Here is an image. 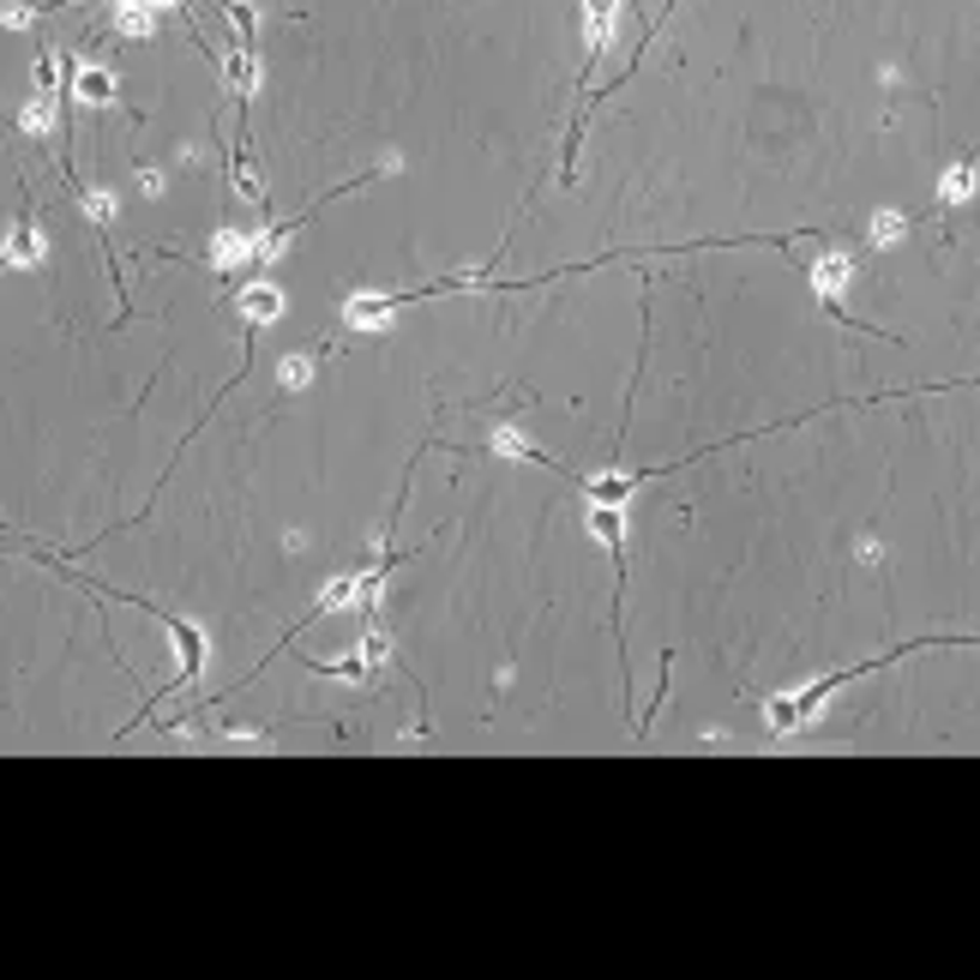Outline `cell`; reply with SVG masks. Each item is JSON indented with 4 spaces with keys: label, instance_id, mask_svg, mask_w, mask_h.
<instances>
[{
    "label": "cell",
    "instance_id": "cell-1",
    "mask_svg": "<svg viewBox=\"0 0 980 980\" xmlns=\"http://www.w3.org/2000/svg\"><path fill=\"white\" fill-rule=\"evenodd\" d=\"M974 637V632H969ZM932 644H944V637H920V644H897V650H884V656H872V662H860V667H842V674H824V680H812L806 692H794V697H770V727L776 734H794L800 722L812 716V710L824 704L830 692L842 686V680H860V674H872V667H890V662H902L909 650H932Z\"/></svg>",
    "mask_w": 980,
    "mask_h": 980
},
{
    "label": "cell",
    "instance_id": "cell-2",
    "mask_svg": "<svg viewBox=\"0 0 980 980\" xmlns=\"http://www.w3.org/2000/svg\"><path fill=\"white\" fill-rule=\"evenodd\" d=\"M42 222H37V199L24 192V205H19V222H12V235H7V247H0V271L7 265H42Z\"/></svg>",
    "mask_w": 980,
    "mask_h": 980
},
{
    "label": "cell",
    "instance_id": "cell-3",
    "mask_svg": "<svg viewBox=\"0 0 980 980\" xmlns=\"http://www.w3.org/2000/svg\"><path fill=\"white\" fill-rule=\"evenodd\" d=\"M222 79H229V97H241V109H247V97L259 91V49L254 42H229V55H222Z\"/></svg>",
    "mask_w": 980,
    "mask_h": 980
},
{
    "label": "cell",
    "instance_id": "cell-4",
    "mask_svg": "<svg viewBox=\"0 0 980 980\" xmlns=\"http://www.w3.org/2000/svg\"><path fill=\"white\" fill-rule=\"evenodd\" d=\"M397 307H404V295H349V301H344V325H349V331H379V325H392Z\"/></svg>",
    "mask_w": 980,
    "mask_h": 980
},
{
    "label": "cell",
    "instance_id": "cell-5",
    "mask_svg": "<svg viewBox=\"0 0 980 980\" xmlns=\"http://www.w3.org/2000/svg\"><path fill=\"white\" fill-rule=\"evenodd\" d=\"M590 55H584V79L602 67V55H607V42H614V19H620V0H590Z\"/></svg>",
    "mask_w": 980,
    "mask_h": 980
},
{
    "label": "cell",
    "instance_id": "cell-6",
    "mask_svg": "<svg viewBox=\"0 0 980 980\" xmlns=\"http://www.w3.org/2000/svg\"><path fill=\"white\" fill-rule=\"evenodd\" d=\"M241 307H247V331L284 319V295H277L271 284H259V277H247V284H241Z\"/></svg>",
    "mask_w": 980,
    "mask_h": 980
},
{
    "label": "cell",
    "instance_id": "cell-7",
    "mask_svg": "<svg viewBox=\"0 0 980 980\" xmlns=\"http://www.w3.org/2000/svg\"><path fill=\"white\" fill-rule=\"evenodd\" d=\"M67 79H72V97H79V102H97V109H102V102H115V72L109 67H72L67 61Z\"/></svg>",
    "mask_w": 980,
    "mask_h": 980
},
{
    "label": "cell",
    "instance_id": "cell-8",
    "mask_svg": "<svg viewBox=\"0 0 980 980\" xmlns=\"http://www.w3.org/2000/svg\"><path fill=\"white\" fill-rule=\"evenodd\" d=\"M55 115H61V91H37L31 102H24V115H19V132L24 139H49Z\"/></svg>",
    "mask_w": 980,
    "mask_h": 980
},
{
    "label": "cell",
    "instance_id": "cell-9",
    "mask_svg": "<svg viewBox=\"0 0 980 980\" xmlns=\"http://www.w3.org/2000/svg\"><path fill=\"white\" fill-rule=\"evenodd\" d=\"M115 31L121 37H151L157 31V0H115Z\"/></svg>",
    "mask_w": 980,
    "mask_h": 980
},
{
    "label": "cell",
    "instance_id": "cell-10",
    "mask_svg": "<svg viewBox=\"0 0 980 980\" xmlns=\"http://www.w3.org/2000/svg\"><path fill=\"white\" fill-rule=\"evenodd\" d=\"M325 355H331V344H314L307 355H284V362H277V385H284V392H301V385L314 379V367L325 362Z\"/></svg>",
    "mask_w": 980,
    "mask_h": 980
},
{
    "label": "cell",
    "instance_id": "cell-11",
    "mask_svg": "<svg viewBox=\"0 0 980 980\" xmlns=\"http://www.w3.org/2000/svg\"><path fill=\"white\" fill-rule=\"evenodd\" d=\"M217 12L222 19H229V31H235V42H254V7H247V0H217Z\"/></svg>",
    "mask_w": 980,
    "mask_h": 980
},
{
    "label": "cell",
    "instance_id": "cell-12",
    "mask_svg": "<svg viewBox=\"0 0 980 980\" xmlns=\"http://www.w3.org/2000/svg\"><path fill=\"white\" fill-rule=\"evenodd\" d=\"M37 19H42V7H31V0H0V24L7 31H31Z\"/></svg>",
    "mask_w": 980,
    "mask_h": 980
},
{
    "label": "cell",
    "instance_id": "cell-13",
    "mask_svg": "<svg viewBox=\"0 0 980 980\" xmlns=\"http://www.w3.org/2000/svg\"><path fill=\"white\" fill-rule=\"evenodd\" d=\"M939 192H944V205H962V199H969V192H974V162H957V169L944 175Z\"/></svg>",
    "mask_w": 980,
    "mask_h": 980
},
{
    "label": "cell",
    "instance_id": "cell-14",
    "mask_svg": "<svg viewBox=\"0 0 980 980\" xmlns=\"http://www.w3.org/2000/svg\"><path fill=\"white\" fill-rule=\"evenodd\" d=\"M902 235H909V217H902V211L872 217V247H890V241H902Z\"/></svg>",
    "mask_w": 980,
    "mask_h": 980
},
{
    "label": "cell",
    "instance_id": "cell-15",
    "mask_svg": "<svg viewBox=\"0 0 980 980\" xmlns=\"http://www.w3.org/2000/svg\"><path fill=\"white\" fill-rule=\"evenodd\" d=\"M139 181H145V192H162V175L151 169V162H139Z\"/></svg>",
    "mask_w": 980,
    "mask_h": 980
}]
</instances>
